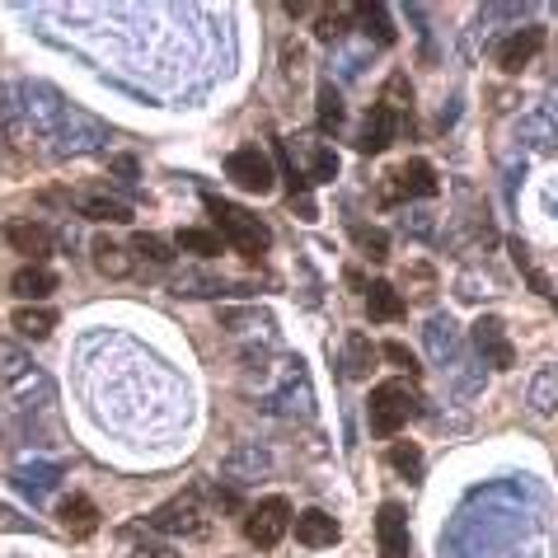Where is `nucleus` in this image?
I'll use <instances>...</instances> for the list:
<instances>
[{
    "label": "nucleus",
    "instance_id": "obj_4",
    "mask_svg": "<svg viewBox=\"0 0 558 558\" xmlns=\"http://www.w3.org/2000/svg\"><path fill=\"white\" fill-rule=\"evenodd\" d=\"M287 531H291V502L287 498H263L250 517H244V539H250L258 554L282 545Z\"/></svg>",
    "mask_w": 558,
    "mask_h": 558
},
{
    "label": "nucleus",
    "instance_id": "obj_26",
    "mask_svg": "<svg viewBox=\"0 0 558 558\" xmlns=\"http://www.w3.org/2000/svg\"><path fill=\"white\" fill-rule=\"evenodd\" d=\"M272 470V456L268 451H240L235 460H230V474H240V478H258V474H268Z\"/></svg>",
    "mask_w": 558,
    "mask_h": 558
},
{
    "label": "nucleus",
    "instance_id": "obj_24",
    "mask_svg": "<svg viewBox=\"0 0 558 558\" xmlns=\"http://www.w3.org/2000/svg\"><path fill=\"white\" fill-rule=\"evenodd\" d=\"M352 240H356V250H362V254H371L376 263H385V258H390V240H385V230L356 226V230H352Z\"/></svg>",
    "mask_w": 558,
    "mask_h": 558
},
{
    "label": "nucleus",
    "instance_id": "obj_18",
    "mask_svg": "<svg viewBox=\"0 0 558 558\" xmlns=\"http://www.w3.org/2000/svg\"><path fill=\"white\" fill-rule=\"evenodd\" d=\"M95 268L104 277H113V282H122V277H132V250H122L113 240H95Z\"/></svg>",
    "mask_w": 558,
    "mask_h": 558
},
{
    "label": "nucleus",
    "instance_id": "obj_28",
    "mask_svg": "<svg viewBox=\"0 0 558 558\" xmlns=\"http://www.w3.org/2000/svg\"><path fill=\"white\" fill-rule=\"evenodd\" d=\"M356 14H362V24H366V28H376V38H380V43H395V24L385 20V5H356Z\"/></svg>",
    "mask_w": 558,
    "mask_h": 558
},
{
    "label": "nucleus",
    "instance_id": "obj_1",
    "mask_svg": "<svg viewBox=\"0 0 558 558\" xmlns=\"http://www.w3.org/2000/svg\"><path fill=\"white\" fill-rule=\"evenodd\" d=\"M207 216L216 221V235L226 240V250H235L244 258L268 254L272 230H268V221H258V211L240 207V203H226V197H207Z\"/></svg>",
    "mask_w": 558,
    "mask_h": 558
},
{
    "label": "nucleus",
    "instance_id": "obj_31",
    "mask_svg": "<svg viewBox=\"0 0 558 558\" xmlns=\"http://www.w3.org/2000/svg\"><path fill=\"white\" fill-rule=\"evenodd\" d=\"M128 558H179V554L169 549V545H150V539H146V545H136Z\"/></svg>",
    "mask_w": 558,
    "mask_h": 558
},
{
    "label": "nucleus",
    "instance_id": "obj_10",
    "mask_svg": "<svg viewBox=\"0 0 558 558\" xmlns=\"http://www.w3.org/2000/svg\"><path fill=\"white\" fill-rule=\"evenodd\" d=\"M545 48V28H521V34H511L498 43V52H493V61H498V71L507 75H521L525 66L535 61V52Z\"/></svg>",
    "mask_w": 558,
    "mask_h": 558
},
{
    "label": "nucleus",
    "instance_id": "obj_19",
    "mask_svg": "<svg viewBox=\"0 0 558 558\" xmlns=\"http://www.w3.org/2000/svg\"><path fill=\"white\" fill-rule=\"evenodd\" d=\"M174 250L197 254V258H216V254L226 250V240L216 235V230H179V235H174Z\"/></svg>",
    "mask_w": 558,
    "mask_h": 558
},
{
    "label": "nucleus",
    "instance_id": "obj_13",
    "mask_svg": "<svg viewBox=\"0 0 558 558\" xmlns=\"http://www.w3.org/2000/svg\"><path fill=\"white\" fill-rule=\"evenodd\" d=\"M5 240L24 258H34V263H43V258L52 254V230L43 226V221H5Z\"/></svg>",
    "mask_w": 558,
    "mask_h": 558
},
{
    "label": "nucleus",
    "instance_id": "obj_14",
    "mask_svg": "<svg viewBox=\"0 0 558 558\" xmlns=\"http://www.w3.org/2000/svg\"><path fill=\"white\" fill-rule=\"evenodd\" d=\"M474 343H478V352L488 356V366H498V371H507L517 356H511V343H507V329H502V319L498 315H484L474 324Z\"/></svg>",
    "mask_w": 558,
    "mask_h": 558
},
{
    "label": "nucleus",
    "instance_id": "obj_3",
    "mask_svg": "<svg viewBox=\"0 0 558 558\" xmlns=\"http://www.w3.org/2000/svg\"><path fill=\"white\" fill-rule=\"evenodd\" d=\"M437 193H441L437 169L413 155V160L395 165V174L380 183V207H399V203H413V197H437Z\"/></svg>",
    "mask_w": 558,
    "mask_h": 558
},
{
    "label": "nucleus",
    "instance_id": "obj_30",
    "mask_svg": "<svg viewBox=\"0 0 558 558\" xmlns=\"http://www.w3.org/2000/svg\"><path fill=\"white\" fill-rule=\"evenodd\" d=\"M380 352H385V356H390V362H395L399 371H409V376H417V371H423V366H417V356L409 352V343H385Z\"/></svg>",
    "mask_w": 558,
    "mask_h": 558
},
{
    "label": "nucleus",
    "instance_id": "obj_32",
    "mask_svg": "<svg viewBox=\"0 0 558 558\" xmlns=\"http://www.w3.org/2000/svg\"><path fill=\"white\" fill-rule=\"evenodd\" d=\"M0 531H34V521H24V517H14V511L0 507Z\"/></svg>",
    "mask_w": 558,
    "mask_h": 558
},
{
    "label": "nucleus",
    "instance_id": "obj_8",
    "mask_svg": "<svg viewBox=\"0 0 558 558\" xmlns=\"http://www.w3.org/2000/svg\"><path fill=\"white\" fill-rule=\"evenodd\" d=\"M104 128L95 118H85V113H75V108H66V118H61V128H57V136H52V146L61 150V155H81V150H95V146H104Z\"/></svg>",
    "mask_w": 558,
    "mask_h": 558
},
{
    "label": "nucleus",
    "instance_id": "obj_25",
    "mask_svg": "<svg viewBox=\"0 0 558 558\" xmlns=\"http://www.w3.org/2000/svg\"><path fill=\"white\" fill-rule=\"evenodd\" d=\"M305 179H310V183H329V179H338V150L319 146L315 155H310V169H305Z\"/></svg>",
    "mask_w": 558,
    "mask_h": 558
},
{
    "label": "nucleus",
    "instance_id": "obj_17",
    "mask_svg": "<svg viewBox=\"0 0 558 558\" xmlns=\"http://www.w3.org/2000/svg\"><path fill=\"white\" fill-rule=\"evenodd\" d=\"M366 310H371V319L376 324H395V319H404V296L395 291V282H371L366 287Z\"/></svg>",
    "mask_w": 558,
    "mask_h": 558
},
{
    "label": "nucleus",
    "instance_id": "obj_9",
    "mask_svg": "<svg viewBox=\"0 0 558 558\" xmlns=\"http://www.w3.org/2000/svg\"><path fill=\"white\" fill-rule=\"evenodd\" d=\"M395 136H399V113H395L390 99H380V104L366 113L362 132H356V150H362V155H380L385 146L395 142Z\"/></svg>",
    "mask_w": 558,
    "mask_h": 558
},
{
    "label": "nucleus",
    "instance_id": "obj_16",
    "mask_svg": "<svg viewBox=\"0 0 558 558\" xmlns=\"http://www.w3.org/2000/svg\"><path fill=\"white\" fill-rule=\"evenodd\" d=\"M52 329H57V310H48V305H20L14 310V333L28 338V343L52 338Z\"/></svg>",
    "mask_w": 558,
    "mask_h": 558
},
{
    "label": "nucleus",
    "instance_id": "obj_11",
    "mask_svg": "<svg viewBox=\"0 0 558 558\" xmlns=\"http://www.w3.org/2000/svg\"><path fill=\"white\" fill-rule=\"evenodd\" d=\"M57 521H61V531H66L71 539H89L99 531V507L89 502L85 493H71V498H61Z\"/></svg>",
    "mask_w": 558,
    "mask_h": 558
},
{
    "label": "nucleus",
    "instance_id": "obj_20",
    "mask_svg": "<svg viewBox=\"0 0 558 558\" xmlns=\"http://www.w3.org/2000/svg\"><path fill=\"white\" fill-rule=\"evenodd\" d=\"M390 464H395L399 478L417 484V478H423V446L417 441H390Z\"/></svg>",
    "mask_w": 558,
    "mask_h": 558
},
{
    "label": "nucleus",
    "instance_id": "obj_5",
    "mask_svg": "<svg viewBox=\"0 0 558 558\" xmlns=\"http://www.w3.org/2000/svg\"><path fill=\"white\" fill-rule=\"evenodd\" d=\"M226 179L244 193H268L277 183V169L258 146H240V150H230V160H226Z\"/></svg>",
    "mask_w": 558,
    "mask_h": 558
},
{
    "label": "nucleus",
    "instance_id": "obj_7",
    "mask_svg": "<svg viewBox=\"0 0 558 558\" xmlns=\"http://www.w3.org/2000/svg\"><path fill=\"white\" fill-rule=\"evenodd\" d=\"M376 545H380V558H409V507L404 502H380Z\"/></svg>",
    "mask_w": 558,
    "mask_h": 558
},
{
    "label": "nucleus",
    "instance_id": "obj_15",
    "mask_svg": "<svg viewBox=\"0 0 558 558\" xmlns=\"http://www.w3.org/2000/svg\"><path fill=\"white\" fill-rule=\"evenodd\" d=\"M296 545H305V549L338 545V521L329 517V511H319V507H305L296 517Z\"/></svg>",
    "mask_w": 558,
    "mask_h": 558
},
{
    "label": "nucleus",
    "instance_id": "obj_6",
    "mask_svg": "<svg viewBox=\"0 0 558 558\" xmlns=\"http://www.w3.org/2000/svg\"><path fill=\"white\" fill-rule=\"evenodd\" d=\"M146 525H150V531H165V535H203L207 517H203L197 493H179V498H169L160 511H150Z\"/></svg>",
    "mask_w": 558,
    "mask_h": 558
},
{
    "label": "nucleus",
    "instance_id": "obj_22",
    "mask_svg": "<svg viewBox=\"0 0 558 558\" xmlns=\"http://www.w3.org/2000/svg\"><path fill=\"white\" fill-rule=\"evenodd\" d=\"M315 122H319V132H338V122H343V95H338L333 81L319 85V113H315Z\"/></svg>",
    "mask_w": 558,
    "mask_h": 558
},
{
    "label": "nucleus",
    "instance_id": "obj_2",
    "mask_svg": "<svg viewBox=\"0 0 558 558\" xmlns=\"http://www.w3.org/2000/svg\"><path fill=\"white\" fill-rule=\"evenodd\" d=\"M413 413H417V395L409 380H385L366 399V427H371V437H380V441H390L399 427H409Z\"/></svg>",
    "mask_w": 558,
    "mask_h": 558
},
{
    "label": "nucleus",
    "instance_id": "obj_27",
    "mask_svg": "<svg viewBox=\"0 0 558 558\" xmlns=\"http://www.w3.org/2000/svg\"><path fill=\"white\" fill-rule=\"evenodd\" d=\"M136 254L150 258V263H174L179 250L169 240H160V235H136Z\"/></svg>",
    "mask_w": 558,
    "mask_h": 558
},
{
    "label": "nucleus",
    "instance_id": "obj_29",
    "mask_svg": "<svg viewBox=\"0 0 558 558\" xmlns=\"http://www.w3.org/2000/svg\"><path fill=\"white\" fill-rule=\"evenodd\" d=\"M348 28H352V14H348V10H329V14L319 20V38L333 43L338 34H348Z\"/></svg>",
    "mask_w": 558,
    "mask_h": 558
},
{
    "label": "nucleus",
    "instance_id": "obj_12",
    "mask_svg": "<svg viewBox=\"0 0 558 558\" xmlns=\"http://www.w3.org/2000/svg\"><path fill=\"white\" fill-rule=\"evenodd\" d=\"M10 291H14V296H20L24 305H38V301H48L52 291H57V272L43 268V263H24V268L10 277Z\"/></svg>",
    "mask_w": 558,
    "mask_h": 558
},
{
    "label": "nucleus",
    "instance_id": "obj_21",
    "mask_svg": "<svg viewBox=\"0 0 558 558\" xmlns=\"http://www.w3.org/2000/svg\"><path fill=\"white\" fill-rule=\"evenodd\" d=\"M81 211L89 216V221H113V226L132 221V207L118 203V197H81Z\"/></svg>",
    "mask_w": 558,
    "mask_h": 558
},
{
    "label": "nucleus",
    "instance_id": "obj_23",
    "mask_svg": "<svg viewBox=\"0 0 558 558\" xmlns=\"http://www.w3.org/2000/svg\"><path fill=\"white\" fill-rule=\"evenodd\" d=\"M376 366V348L366 343V333H348V376H371Z\"/></svg>",
    "mask_w": 558,
    "mask_h": 558
}]
</instances>
